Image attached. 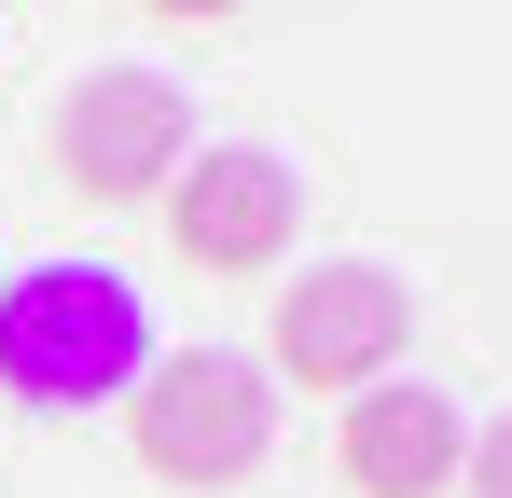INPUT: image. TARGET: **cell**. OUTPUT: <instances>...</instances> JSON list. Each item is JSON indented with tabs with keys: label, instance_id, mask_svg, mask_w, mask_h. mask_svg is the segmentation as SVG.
<instances>
[{
	"label": "cell",
	"instance_id": "1",
	"mask_svg": "<svg viewBox=\"0 0 512 498\" xmlns=\"http://www.w3.org/2000/svg\"><path fill=\"white\" fill-rule=\"evenodd\" d=\"M153 374V305L111 263H28L0 277V388L28 415H97Z\"/></svg>",
	"mask_w": 512,
	"mask_h": 498
},
{
	"label": "cell",
	"instance_id": "2",
	"mask_svg": "<svg viewBox=\"0 0 512 498\" xmlns=\"http://www.w3.org/2000/svg\"><path fill=\"white\" fill-rule=\"evenodd\" d=\"M125 429H139V471L236 485V471H263V443H277V388H263V360H236V346H194V360H153L125 388Z\"/></svg>",
	"mask_w": 512,
	"mask_h": 498
},
{
	"label": "cell",
	"instance_id": "3",
	"mask_svg": "<svg viewBox=\"0 0 512 498\" xmlns=\"http://www.w3.org/2000/svg\"><path fill=\"white\" fill-rule=\"evenodd\" d=\"M180 153H194V97H180L167 70H84L70 111H56V166H70L84 208H139V194H167Z\"/></svg>",
	"mask_w": 512,
	"mask_h": 498
},
{
	"label": "cell",
	"instance_id": "4",
	"mask_svg": "<svg viewBox=\"0 0 512 498\" xmlns=\"http://www.w3.org/2000/svg\"><path fill=\"white\" fill-rule=\"evenodd\" d=\"M263 346H277L291 388H346V402H360V388H388V360L416 346V291H402L388 263H305V277L277 291V332H263Z\"/></svg>",
	"mask_w": 512,
	"mask_h": 498
},
{
	"label": "cell",
	"instance_id": "5",
	"mask_svg": "<svg viewBox=\"0 0 512 498\" xmlns=\"http://www.w3.org/2000/svg\"><path fill=\"white\" fill-rule=\"evenodd\" d=\"M167 236L194 249L208 277H263L277 249L305 236V180H291V153H263V139H208V153H180Z\"/></svg>",
	"mask_w": 512,
	"mask_h": 498
},
{
	"label": "cell",
	"instance_id": "6",
	"mask_svg": "<svg viewBox=\"0 0 512 498\" xmlns=\"http://www.w3.org/2000/svg\"><path fill=\"white\" fill-rule=\"evenodd\" d=\"M346 485L360 498H443L457 485V457H471V429H457V402L429 388V374H388V388H360L346 402Z\"/></svg>",
	"mask_w": 512,
	"mask_h": 498
},
{
	"label": "cell",
	"instance_id": "7",
	"mask_svg": "<svg viewBox=\"0 0 512 498\" xmlns=\"http://www.w3.org/2000/svg\"><path fill=\"white\" fill-rule=\"evenodd\" d=\"M457 471H471V498H512V415L485 429V443H471V457H457Z\"/></svg>",
	"mask_w": 512,
	"mask_h": 498
},
{
	"label": "cell",
	"instance_id": "8",
	"mask_svg": "<svg viewBox=\"0 0 512 498\" xmlns=\"http://www.w3.org/2000/svg\"><path fill=\"white\" fill-rule=\"evenodd\" d=\"M139 14H180V28H208V14H236V0H139Z\"/></svg>",
	"mask_w": 512,
	"mask_h": 498
}]
</instances>
